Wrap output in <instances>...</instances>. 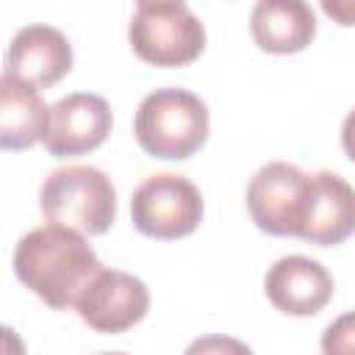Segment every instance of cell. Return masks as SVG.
Returning <instances> with one entry per match:
<instances>
[{
	"instance_id": "1",
	"label": "cell",
	"mask_w": 355,
	"mask_h": 355,
	"mask_svg": "<svg viewBox=\"0 0 355 355\" xmlns=\"http://www.w3.org/2000/svg\"><path fill=\"white\" fill-rule=\"evenodd\" d=\"M86 233L47 222L25 233L14 250V275L53 311L75 308L80 291L100 269Z\"/></svg>"
},
{
	"instance_id": "2",
	"label": "cell",
	"mask_w": 355,
	"mask_h": 355,
	"mask_svg": "<svg viewBox=\"0 0 355 355\" xmlns=\"http://www.w3.org/2000/svg\"><path fill=\"white\" fill-rule=\"evenodd\" d=\"M208 108L189 89H155L150 92L133 116V133L139 147L161 161H186L208 139Z\"/></svg>"
},
{
	"instance_id": "3",
	"label": "cell",
	"mask_w": 355,
	"mask_h": 355,
	"mask_svg": "<svg viewBox=\"0 0 355 355\" xmlns=\"http://www.w3.org/2000/svg\"><path fill=\"white\" fill-rule=\"evenodd\" d=\"M39 208L50 222L69 225L86 236H103L116 219V189L103 169L75 164L44 178Z\"/></svg>"
},
{
	"instance_id": "4",
	"label": "cell",
	"mask_w": 355,
	"mask_h": 355,
	"mask_svg": "<svg viewBox=\"0 0 355 355\" xmlns=\"http://www.w3.org/2000/svg\"><path fill=\"white\" fill-rule=\"evenodd\" d=\"M202 194L200 189L175 172H161L147 178L130 197L133 227L158 241H175L197 230L202 222Z\"/></svg>"
},
{
	"instance_id": "5",
	"label": "cell",
	"mask_w": 355,
	"mask_h": 355,
	"mask_svg": "<svg viewBox=\"0 0 355 355\" xmlns=\"http://www.w3.org/2000/svg\"><path fill=\"white\" fill-rule=\"evenodd\" d=\"M128 42L150 67H186L205 50V28L186 6L139 8L128 25Z\"/></svg>"
},
{
	"instance_id": "6",
	"label": "cell",
	"mask_w": 355,
	"mask_h": 355,
	"mask_svg": "<svg viewBox=\"0 0 355 355\" xmlns=\"http://www.w3.org/2000/svg\"><path fill=\"white\" fill-rule=\"evenodd\" d=\"M311 175L286 161L261 166L247 186V211L261 233L300 239Z\"/></svg>"
},
{
	"instance_id": "7",
	"label": "cell",
	"mask_w": 355,
	"mask_h": 355,
	"mask_svg": "<svg viewBox=\"0 0 355 355\" xmlns=\"http://www.w3.org/2000/svg\"><path fill=\"white\" fill-rule=\"evenodd\" d=\"M150 308V291L147 286L119 269L100 266L94 277L80 291L75 311L83 324H89L97 333L119 336L139 324L147 316Z\"/></svg>"
},
{
	"instance_id": "8",
	"label": "cell",
	"mask_w": 355,
	"mask_h": 355,
	"mask_svg": "<svg viewBox=\"0 0 355 355\" xmlns=\"http://www.w3.org/2000/svg\"><path fill=\"white\" fill-rule=\"evenodd\" d=\"M111 105L92 92H75L50 105L44 150L55 158H75L97 150L111 133Z\"/></svg>"
},
{
	"instance_id": "9",
	"label": "cell",
	"mask_w": 355,
	"mask_h": 355,
	"mask_svg": "<svg viewBox=\"0 0 355 355\" xmlns=\"http://www.w3.org/2000/svg\"><path fill=\"white\" fill-rule=\"evenodd\" d=\"M355 233V189L336 172L311 175L300 239L316 247H336Z\"/></svg>"
},
{
	"instance_id": "10",
	"label": "cell",
	"mask_w": 355,
	"mask_h": 355,
	"mask_svg": "<svg viewBox=\"0 0 355 355\" xmlns=\"http://www.w3.org/2000/svg\"><path fill=\"white\" fill-rule=\"evenodd\" d=\"M72 69V44L53 25H25L14 33L6 53V75L50 89Z\"/></svg>"
},
{
	"instance_id": "11",
	"label": "cell",
	"mask_w": 355,
	"mask_h": 355,
	"mask_svg": "<svg viewBox=\"0 0 355 355\" xmlns=\"http://www.w3.org/2000/svg\"><path fill=\"white\" fill-rule=\"evenodd\" d=\"M263 291L277 311L288 316H313L330 302L333 277L308 255H286L269 266Z\"/></svg>"
},
{
	"instance_id": "12",
	"label": "cell",
	"mask_w": 355,
	"mask_h": 355,
	"mask_svg": "<svg viewBox=\"0 0 355 355\" xmlns=\"http://www.w3.org/2000/svg\"><path fill=\"white\" fill-rule=\"evenodd\" d=\"M250 33L263 53L291 55L316 36V14L305 0H258L250 14Z\"/></svg>"
},
{
	"instance_id": "13",
	"label": "cell",
	"mask_w": 355,
	"mask_h": 355,
	"mask_svg": "<svg viewBox=\"0 0 355 355\" xmlns=\"http://www.w3.org/2000/svg\"><path fill=\"white\" fill-rule=\"evenodd\" d=\"M50 108L36 86H28L3 72L0 78V147L31 150L44 139Z\"/></svg>"
},
{
	"instance_id": "14",
	"label": "cell",
	"mask_w": 355,
	"mask_h": 355,
	"mask_svg": "<svg viewBox=\"0 0 355 355\" xmlns=\"http://www.w3.org/2000/svg\"><path fill=\"white\" fill-rule=\"evenodd\" d=\"M322 352L327 355H355V311L341 313L322 333Z\"/></svg>"
},
{
	"instance_id": "15",
	"label": "cell",
	"mask_w": 355,
	"mask_h": 355,
	"mask_svg": "<svg viewBox=\"0 0 355 355\" xmlns=\"http://www.w3.org/2000/svg\"><path fill=\"white\" fill-rule=\"evenodd\" d=\"M322 11L341 28H355V0H319Z\"/></svg>"
},
{
	"instance_id": "16",
	"label": "cell",
	"mask_w": 355,
	"mask_h": 355,
	"mask_svg": "<svg viewBox=\"0 0 355 355\" xmlns=\"http://www.w3.org/2000/svg\"><path fill=\"white\" fill-rule=\"evenodd\" d=\"M341 147H344L347 158L355 164V108L347 114V119L341 125Z\"/></svg>"
},
{
	"instance_id": "17",
	"label": "cell",
	"mask_w": 355,
	"mask_h": 355,
	"mask_svg": "<svg viewBox=\"0 0 355 355\" xmlns=\"http://www.w3.org/2000/svg\"><path fill=\"white\" fill-rule=\"evenodd\" d=\"M139 8H169V6H183V0H136Z\"/></svg>"
}]
</instances>
